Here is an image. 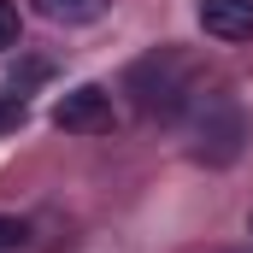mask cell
Wrapping results in <instances>:
<instances>
[{
  "instance_id": "cell-1",
  "label": "cell",
  "mask_w": 253,
  "mask_h": 253,
  "mask_svg": "<svg viewBox=\"0 0 253 253\" xmlns=\"http://www.w3.org/2000/svg\"><path fill=\"white\" fill-rule=\"evenodd\" d=\"M183 135H189V153L200 165H230L248 141V118L236 106V94L224 88H194L189 106H183Z\"/></svg>"
},
{
  "instance_id": "cell-2",
  "label": "cell",
  "mask_w": 253,
  "mask_h": 253,
  "mask_svg": "<svg viewBox=\"0 0 253 253\" xmlns=\"http://www.w3.org/2000/svg\"><path fill=\"white\" fill-rule=\"evenodd\" d=\"M129 94H135V106L147 112V118H183V106H189V65L177 59L171 47H159V53H147V59L129 65Z\"/></svg>"
},
{
  "instance_id": "cell-3",
  "label": "cell",
  "mask_w": 253,
  "mask_h": 253,
  "mask_svg": "<svg viewBox=\"0 0 253 253\" xmlns=\"http://www.w3.org/2000/svg\"><path fill=\"white\" fill-rule=\"evenodd\" d=\"M112 94L100 88V83H83V88H71V94H59L53 100V124L65 129V135H106L112 129Z\"/></svg>"
},
{
  "instance_id": "cell-4",
  "label": "cell",
  "mask_w": 253,
  "mask_h": 253,
  "mask_svg": "<svg viewBox=\"0 0 253 253\" xmlns=\"http://www.w3.org/2000/svg\"><path fill=\"white\" fill-rule=\"evenodd\" d=\"M194 18L212 42H248L253 36V0H194Z\"/></svg>"
},
{
  "instance_id": "cell-5",
  "label": "cell",
  "mask_w": 253,
  "mask_h": 253,
  "mask_svg": "<svg viewBox=\"0 0 253 253\" xmlns=\"http://www.w3.org/2000/svg\"><path fill=\"white\" fill-rule=\"evenodd\" d=\"M47 24H65V30H77V24H100L106 12H112V0H30Z\"/></svg>"
},
{
  "instance_id": "cell-6",
  "label": "cell",
  "mask_w": 253,
  "mask_h": 253,
  "mask_svg": "<svg viewBox=\"0 0 253 253\" xmlns=\"http://www.w3.org/2000/svg\"><path fill=\"white\" fill-rule=\"evenodd\" d=\"M18 30H24L18 0H0V53H12V47H18Z\"/></svg>"
},
{
  "instance_id": "cell-7",
  "label": "cell",
  "mask_w": 253,
  "mask_h": 253,
  "mask_svg": "<svg viewBox=\"0 0 253 253\" xmlns=\"http://www.w3.org/2000/svg\"><path fill=\"white\" fill-rule=\"evenodd\" d=\"M24 242H30V224H24V218H6V212H0V253H18Z\"/></svg>"
},
{
  "instance_id": "cell-8",
  "label": "cell",
  "mask_w": 253,
  "mask_h": 253,
  "mask_svg": "<svg viewBox=\"0 0 253 253\" xmlns=\"http://www.w3.org/2000/svg\"><path fill=\"white\" fill-rule=\"evenodd\" d=\"M18 118H24V100H18V94H12V100H0V129L18 124Z\"/></svg>"
}]
</instances>
